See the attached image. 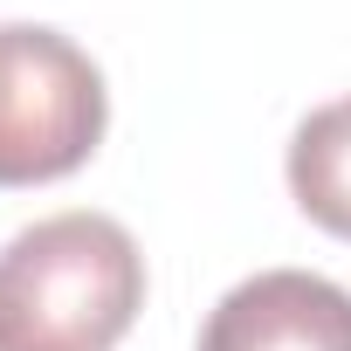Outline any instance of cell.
Listing matches in <instances>:
<instances>
[{
	"instance_id": "1",
	"label": "cell",
	"mask_w": 351,
	"mask_h": 351,
	"mask_svg": "<svg viewBox=\"0 0 351 351\" xmlns=\"http://www.w3.org/2000/svg\"><path fill=\"white\" fill-rule=\"evenodd\" d=\"M145 310V255L124 221L69 207L0 248V351H110Z\"/></svg>"
},
{
	"instance_id": "2",
	"label": "cell",
	"mask_w": 351,
	"mask_h": 351,
	"mask_svg": "<svg viewBox=\"0 0 351 351\" xmlns=\"http://www.w3.org/2000/svg\"><path fill=\"white\" fill-rule=\"evenodd\" d=\"M104 69L42 21H0V186H49L104 145Z\"/></svg>"
},
{
	"instance_id": "3",
	"label": "cell",
	"mask_w": 351,
	"mask_h": 351,
	"mask_svg": "<svg viewBox=\"0 0 351 351\" xmlns=\"http://www.w3.org/2000/svg\"><path fill=\"white\" fill-rule=\"evenodd\" d=\"M200 351H351V289L310 269H262L214 303Z\"/></svg>"
},
{
	"instance_id": "4",
	"label": "cell",
	"mask_w": 351,
	"mask_h": 351,
	"mask_svg": "<svg viewBox=\"0 0 351 351\" xmlns=\"http://www.w3.org/2000/svg\"><path fill=\"white\" fill-rule=\"evenodd\" d=\"M289 193L324 234L351 241V97H337V104H324V110H310L296 124Z\"/></svg>"
}]
</instances>
